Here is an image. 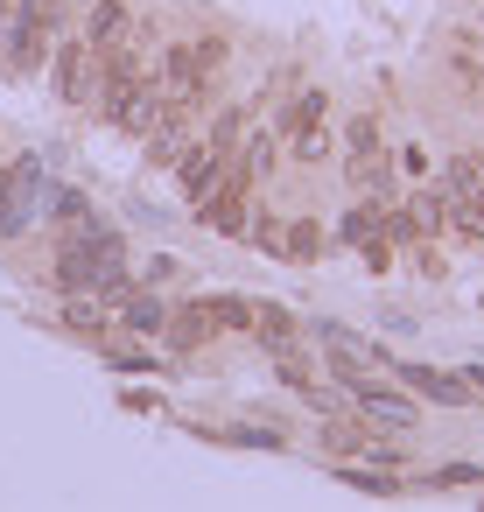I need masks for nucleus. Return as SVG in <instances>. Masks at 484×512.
Segmentation results:
<instances>
[{"instance_id": "1", "label": "nucleus", "mask_w": 484, "mask_h": 512, "mask_svg": "<svg viewBox=\"0 0 484 512\" xmlns=\"http://www.w3.org/2000/svg\"><path fill=\"white\" fill-rule=\"evenodd\" d=\"M57 281H64V295L120 302V295H127V246H120V232H106L99 218H92L85 232H71V239L57 246Z\"/></svg>"}, {"instance_id": "2", "label": "nucleus", "mask_w": 484, "mask_h": 512, "mask_svg": "<svg viewBox=\"0 0 484 512\" xmlns=\"http://www.w3.org/2000/svg\"><path fill=\"white\" fill-rule=\"evenodd\" d=\"M225 50L218 43H169L162 50V64H155V92L162 99H204V78H211V64H218Z\"/></svg>"}, {"instance_id": "3", "label": "nucleus", "mask_w": 484, "mask_h": 512, "mask_svg": "<svg viewBox=\"0 0 484 512\" xmlns=\"http://www.w3.org/2000/svg\"><path fill=\"white\" fill-rule=\"evenodd\" d=\"M50 190H43V169L36 162H15L8 176H0V232H29L50 204H43Z\"/></svg>"}, {"instance_id": "4", "label": "nucleus", "mask_w": 484, "mask_h": 512, "mask_svg": "<svg viewBox=\"0 0 484 512\" xmlns=\"http://www.w3.org/2000/svg\"><path fill=\"white\" fill-rule=\"evenodd\" d=\"M316 337H323V351H330V372H337L344 386H358V379H379V372L393 365L379 344H365V337H358V330H344V323H323Z\"/></svg>"}, {"instance_id": "5", "label": "nucleus", "mask_w": 484, "mask_h": 512, "mask_svg": "<svg viewBox=\"0 0 484 512\" xmlns=\"http://www.w3.org/2000/svg\"><path fill=\"white\" fill-rule=\"evenodd\" d=\"M99 71H106V57L85 36H64V50H57V92H64V106H92L99 99Z\"/></svg>"}, {"instance_id": "6", "label": "nucleus", "mask_w": 484, "mask_h": 512, "mask_svg": "<svg viewBox=\"0 0 484 512\" xmlns=\"http://www.w3.org/2000/svg\"><path fill=\"white\" fill-rule=\"evenodd\" d=\"M351 407L372 421V428H386V435H407L421 414H414V400L407 393H393V386H379V379H358L351 386Z\"/></svg>"}, {"instance_id": "7", "label": "nucleus", "mask_w": 484, "mask_h": 512, "mask_svg": "<svg viewBox=\"0 0 484 512\" xmlns=\"http://www.w3.org/2000/svg\"><path fill=\"white\" fill-rule=\"evenodd\" d=\"M225 162H232V155H218L211 141H190V148H183V155H176L169 169L183 176V197H190V204H204V197H211V190L225 183Z\"/></svg>"}, {"instance_id": "8", "label": "nucleus", "mask_w": 484, "mask_h": 512, "mask_svg": "<svg viewBox=\"0 0 484 512\" xmlns=\"http://www.w3.org/2000/svg\"><path fill=\"white\" fill-rule=\"evenodd\" d=\"M393 372H400V386H407V393H428V400H442V407H470V400H477V386H470V379H456V372H435V365H414V358H407V365H393Z\"/></svg>"}, {"instance_id": "9", "label": "nucleus", "mask_w": 484, "mask_h": 512, "mask_svg": "<svg viewBox=\"0 0 484 512\" xmlns=\"http://www.w3.org/2000/svg\"><path fill=\"white\" fill-rule=\"evenodd\" d=\"M85 43H92L99 57L127 50V43H134V8H127V0H92V22H85Z\"/></svg>"}, {"instance_id": "10", "label": "nucleus", "mask_w": 484, "mask_h": 512, "mask_svg": "<svg viewBox=\"0 0 484 512\" xmlns=\"http://www.w3.org/2000/svg\"><path fill=\"white\" fill-rule=\"evenodd\" d=\"M120 323H127L134 337H162V323H169V302H162V295H141V288H127V295H120Z\"/></svg>"}, {"instance_id": "11", "label": "nucleus", "mask_w": 484, "mask_h": 512, "mask_svg": "<svg viewBox=\"0 0 484 512\" xmlns=\"http://www.w3.org/2000/svg\"><path fill=\"white\" fill-rule=\"evenodd\" d=\"M211 330H218V323H211V309H204V302H183V309H169V323H162V337H169L176 351H197Z\"/></svg>"}, {"instance_id": "12", "label": "nucleus", "mask_w": 484, "mask_h": 512, "mask_svg": "<svg viewBox=\"0 0 484 512\" xmlns=\"http://www.w3.org/2000/svg\"><path fill=\"white\" fill-rule=\"evenodd\" d=\"M253 337H260L267 351H281V344L302 337V323L288 316V302H253Z\"/></svg>"}, {"instance_id": "13", "label": "nucleus", "mask_w": 484, "mask_h": 512, "mask_svg": "<svg viewBox=\"0 0 484 512\" xmlns=\"http://www.w3.org/2000/svg\"><path fill=\"white\" fill-rule=\"evenodd\" d=\"M407 218L421 225V239H435V232L449 225V190H442V183H428V190H414V197H407Z\"/></svg>"}, {"instance_id": "14", "label": "nucleus", "mask_w": 484, "mask_h": 512, "mask_svg": "<svg viewBox=\"0 0 484 512\" xmlns=\"http://www.w3.org/2000/svg\"><path fill=\"white\" fill-rule=\"evenodd\" d=\"M281 260L316 267V260H323V225H316V218H295V225L281 232Z\"/></svg>"}, {"instance_id": "15", "label": "nucleus", "mask_w": 484, "mask_h": 512, "mask_svg": "<svg viewBox=\"0 0 484 512\" xmlns=\"http://www.w3.org/2000/svg\"><path fill=\"white\" fill-rule=\"evenodd\" d=\"M442 190H449V211H456L463 197H477V190H484V155H456V162L442 169Z\"/></svg>"}, {"instance_id": "16", "label": "nucleus", "mask_w": 484, "mask_h": 512, "mask_svg": "<svg viewBox=\"0 0 484 512\" xmlns=\"http://www.w3.org/2000/svg\"><path fill=\"white\" fill-rule=\"evenodd\" d=\"M50 218H57V225H64V239H71V232H85V225H92V204H85L78 190H50Z\"/></svg>"}, {"instance_id": "17", "label": "nucleus", "mask_w": 484, "mask_h": 512, "mask_svg": "<svg viewBox=\"0 0 484 512\" xmlns=\"http://www.w3.org/2000/svg\"><path fill=\"white\" fill-rule=\"evenodd\" d=\"M372 239H379V197H372V204H351V218H344V246L365 253Z\"/></svg>"}, {"instance_id": "18", "label": "nucleus", "mask_w": 484, "mask_h": 512, "mask_svg": "<svg viewBox=\"0 0 484 512\" xmlns=\"http://www.w3.org/2000/svg\"><path fill=\"white\" fill-rule=\"evenodd\" d=\"M64 323L99 337V330H106V302H99V295H64Z\"/></svg>"}, {"instance_id": "19", "label": "nucleus", "mask_w": 484, "mask_h": 512, "mask_svg": "<svg viewBox=\"0 0 484 512\" xmlns=\"http://www.w3.org/2000/svg\"><path fill=\"white\" fill-rule=\"evenodd\" d=\"M204 309H211L218 330H253V302H246V295H211Z\"/></svg>"}, {"instance_id": "20", "label": "nucleus", "mask_w": 484, "mask_h": 512, "mask_svg": "<svg viewBox=\"0 0 484 512\" xmlns=\"http://www.w3.org/2000/svg\"><path fill=\"white\" fill-rule=\"evenodd\" d=\"M274 372H281L295 393H309V386H316V372H309V358H302L295 344H281V351H274Z\"/></svg>"}, {"instance_id": "21", "label": "nucleus", "mask_w": 484, "mask_h": 512, "mask_svg": "<svg viewBox=\"0 0 484 512\" xmlns=\"http://www.w3.org/2000/svg\"><path fill=\"white\" fill-rule=\"evenodd\" d=\"M449 225H456L463 239H477V246H484V190H477V197H463V204L449 211Z\"/></svg>"}, {"instance_id": "22", "label": "nucleus", "mask_w": 484, "mask_h": 512, "mask_svg": "<svg viewBox=\"0 0 484 512\" xmlns=\"http://www.w3.org/2000/svg\"><path fill=\"white\" fill-rule=\"evenodd\" d=\"M239 141H246V113H225V120L211 127V148H218V155H239Z\"/></svg>"}, {"instance_id": "23", "label": "nucleus", "mask_w": 484, "mask_h": 512, "mask_svg": "<svg viewBox=\"0 0 484 512\" xmlns=\"http://www.w3.org/2000/svg\"><path fill=\"white\" fill-rule=\"evenodd\" d=\"M379 239H393V246H414V239H421V225H414L407 211H386V218H379Z\"/></svg>"}, {"instance_id": "24", "label": "nucleus", "mask_w": 484, "mask_h": 512, "mask_svg": "<svg viewBox=\"0 0 484 512\" xmlns=\"http://www.w3.org/2000/svg\"><path fill=\"white\" fill-rule=\"evenodd\" d=\"M428 484H442V491H470V484H484V470H477V463H449V470H435Z\"/></svg>"}, {"instance_id": "25", "label": "nucleus", "mask_w": 484, "mask_h": 512, "mask_svg": "<svg viewBox=\"0 0 484 512\" xmlns=\"http://www.w3.org/2000/svg\"><path fill=\"white\" fill-rule=\"evenodd\" d=\"M337 477H344V484H351V491H379V498H386V491H393V477H379V470H358V463H344V470H337Z\"/></svg>"}, {"instance_id": "26", "label": "nucleus", "mask_w": 484, "mask_h": 512, "mask_svg": "<svg viewBox=\"0 0 484 512\" xmlns=\"http://www.w3.org/2000/svg\"><path fill=\"white\" fill-rule=\"evenodd\" d=\"M246 232L260 239V253H281V232H288V225H274V218H260V225H246Z\"/></svg>"}, {"instance_id": "27", "label": "nucleus", "mask_w": 484, "mask_h": 512, "mask_svg": "<svg viewBox=\"0 0 484 512\" xmlns=\"http://www.w3.org/2000/svg\"><path fill=\"white\" fill-rule=\"evenodd\" d=\"M8 15H15V0H0V22H8Z\"/></svg>"}]
</instances>
